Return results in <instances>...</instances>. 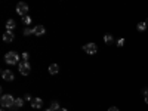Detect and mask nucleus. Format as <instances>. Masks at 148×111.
<instances>
[{
    "label": "nucleus",
    "instance_id": "obj_1",
    "mask_svg": "<svg viewBox=\"0 0 148 111\" xmlns=\"http://www.w3.org/2000/svg\"><path fill=\"white\" fill-rule=\"evenodd\" d=\"M14 102H15V98L12 95H9V93L2 95V99H0L2 108H14Z\"/></svg>",
    "mask_w": 148,
    "mask_h": 111
},
{
    "label": "nucleus",
    "instance_id": "obj_2",
    "mask_svg": "<svg viewBox=\"0 0 148 111\" xmlns=\"http://www.w3.org/2000/svg\"><path fill=\"white\" fill-rule=\"evenodd\" d=\"M5 62L9 64V65H15V64H19V55L14 51H10L5 55Z\"/></svg>",
    "mask_w": 148,
    "mask_h": 111
},
{
    "label": "nucleus",
    "instance_id": "obj_3",
    "mask_svg": "<svg viewBox=\"0 0 148 111\" xmlns=\"http://www.w3.org/2000/svg\"><path fill=\"white\" fill-rule=\"evenodd\" d=\"M18 67H19V73L22 74V76H28L30 71H31V65H30V62H25V61L19 62Z\"/></svg>",
    "mask_w": 148,
    "mask_h": 111
},
{
    "label": "nucleus",
    "instance_id": "obj_4",
    "mask_svg": "<svg viewBox=\"0 0 148 111\" xmlns=\"http://www.w3.org/2000/svg\"><path fill=\"white\" fill-rule=\"evenodd\" d=\"M27 12H28V5L27 3H24V2H19L16 5V14L21 15L22 18L24 16H27Z\"/></svg>",
    "mask_w": 148,
    "mask_h": 111
},
{
    "label": "nucleus",
    "instance_id": "obj_5",
    "mask_svg": "<svg viewBox=\"0 0 148 111\" xmlns=\"http://www.w3.org/2000/svg\"><path fill=\"white\" fill-rule=\"evenodd\" d=\"M83 51L86 53H89V55H95L98 52V46L95 43H88V45H84L83 46Z\"/></svg>",
    "mask_w": 148,
    "mask_h": 111
},
{
    "label": "nucleus",
    "instance_id": "obj_6",
    "mask_svg": "<svg viewBox=\"0 0 148 111\" xmlns=\"http://www.w3.org/2000/svg\"><path fill=\"white\" fill-rule=\"evenodd\" d=\"M2 77H3V80H6V82H12V80L15 79L14 73H12L10 70H2Z\"/></svg>",
    "mask_w": 148,
    "mask_h": 111
},
{
    "label": "nucleus",
    "instance_id": "obj_7",
    "mask_svg": "<svg viewBox=\"0 0 148 111\" xmlns=\"http://www.w3.org/2000/svg\"><path fill=\"white\" fill-rule=\"evenodd\" d=\"M31 107L36 108V110H39L43 107V99L42 98H33V101H31Z\"/></svg>",
    "mask_w": 148,
    "mask_h": 111
},
{
    "label": "nucleus",
    "instance_id": "obj_8",
    "mask_svg": "<svg viewBox=\"0 0 148 111\" xmlns=\"http://www.w3.org/2000/svg\"><path fill=\"white\" fill-rule=\"evenodd\" d=\"M45 33H46V28L43 25H36L33 28V34L34 36H45Z\"/></svg>",
    "mask_w": 148,
    "mask_h": 111
},
{
    "label": "nucleus",
    "instance_id": "obj_9",
    "mask_svg": "<svg viewBox=\"0 0 148 111\" xmlns=\"http://www.w3.org/2000/svg\"><path fill=\"white\" fill-rule=\"evenodd\" d=\"M14 39H15V34L12 33V31H6V33L3 34V42H6V43L14 42Z\"/></svg>",
    "mask_w": 148,
    "mask_h": 111
},
{
    "label": "nucleus",
    "instance_id": "obj_10",
    "mask_svg": "<svg viewBox=\"0 0 148 111\" xmlns=\"http://www.w3.org/2000/svg\"><path fill=\"white\" fill-rule=\"evenodd\" d=\"M49 73H51L52 76L58 74V73H59V65H58V64H51V65H49Z\"/></svg>",
    "mask_w": 148,
    "mask_h": 111
},
{
    "label": "nucleus",
    "instance_id": "obj_11",
    "mask_svg": "<svg viewBox=\"0 0 148 111\" xmlns=\"http://www.w3.org/2000/svg\"><path fill=\"white\" fill-rule=\"evenodd\" d=\"M15 27H16L15 21H14V19H8V22H6V30H8V31H14Z\"/></svg>",
    "mask_w": 148,
    "mask_h": 111
},
{
    "label": "nucleus",
    "instance_id": "obj_12",
    "mask_svg": "<svg viewBox=\"0 0 148 111\" xmlns=\"http://www.w3.org/2000/svg\"><path fill=\"white\" fill-rule=\"evenodd\" d=\"M104 42H105V45H113L114 43V37L111 34H105L104 36Z\"/></svg>",
    "mask_w": 148,
    "mask_h": 111
},
{
    "label": "nucleus",
    "instance_id": "obj_13",
    "mask_svg": "<svg viewBox=\"0 0 148 111\" xmlns=\"http://www.w3.org/2000/svg\"><path fill=\"white\" fill-rule=\"evenodd\" d=\"M24 105V99L22 98H15V102H14V108L16 110V108H21Z\"/></svg>",
    "mask_w": 148,
    "mask_h": 111
},
{
    "label": "nucleus",
    "instance_id": "obj_14",
    "mask_svg": "<svg viewBox=\"0 0 148 111\" xmlns=\"http://www.w3.org/2000/svg\"><path fill=\"white\" fill-rule=\"evenodd\" d=\"M147 27H148V25H147V22H139L138 25H136L138 31H145V30H147Z\"/></svg>",
    "mask_w": 148,
    "mask_h": 111
},
{
    "label": "nucleus",
    "instance_id": "obj_15",
    "mask_svg": "<svg viewBox=\"0 0 148 111\" xmlns=\"http://www.w3.org/2000/svg\"><path fill=\"white\" fill-rule=\"evenodd\" d=\"M49 108H51V110H53V111H59L61 108H59V104L58 102H52L51 104V107H49Z\"/></svg>",
    "mask_w": 148,
    "mask_h": 111
},
{
    "label": "nucleus",
    "instance_id": "obj_16",
    "mask_svg": "<svg viewBox=\"0 0 148 111\" xmlns=\"http://www.w3.org/2000/svg\"><path fill=\"white\" fill-rule=\"evenodd\" d=\"M22 21H24V24H25V25H28V24H31V18L27 15V16H24L22 18Z\"/></svg>",
    "mask_w": 148,
    "mask_h": 111
},
{
    "label": "nucleus",
    "instance_id": "obj_17",
    "mask_svg": "<svg viewBox=\"0 0 148 111\" xmlns=\"http://www.w3.org/2000/svg\"><path fill=\"white\" fill-rule=\"evenodd\" d=\"M33 34V28H25L24 30V36H31Z\"/></svg>",
    "mask_w": 148,
    "mask_h": 111
},
{
    "label": "nucleus",
    "instance_id": "obj_18",
    "mask_svg": "<svg viewBox=\"0 0 148 111\" xmlns=\"http://www.w3.org/2000/svg\"><path fill=\"white\" fill-rule=\"evenodd\" d=\"M24 101H30V102H31V101H33V98H31V95H30V93H27V95H24Z\"/></svg>",
    "mask_w": 148,
    "mask_h": 111
},
{
    "label": "nucleus",
    "instance_id": "obj_19",
    "mask_svg": "<svg viewBox=\"0 0 148 111\" xmlns=\"http://www.w3.org/2000/svg\"><path fill=\"white\" fill-rule=\"evenodd\" d=\"M123 45H125V39H119V40H117V46H120V47H121Z\"/></svg>",
    "mask_w": 148,
    "mask_h": 111
},
{
    "label": "nucleus",
    "instance_id": "obj_20",
    "mask_svg": "<svg viewBox=\"0 0 148 111\" xmlns=\"http://www.w3.org/2000/svg\"><path fill=\"white\" fill-rule=\"evenodd\" d=\"M22 59L25 61V62H28V53H27V52H24V53H22Z\"/></svg>",
    "mask_w": 148,
    "mask_h": 111
},
{
    "label": "nucleus",
    "instance_id": "obj_21",
    "mask_svg": "<svg viewBox=\"0 0 148 111\" xmlns=\"http://www.w3.org/2000/svg\"><path fill=\"white\" fill-rule=\"evenodd\" d=\"M108 111H120V110H119L117 107H110V108H108Z\"/></svg>",
    "mask_w": 148,
    "mask_h": 111
},
{
    "label": "nucleus",
    "instance_id": "obj_22",
    "mask_svg": "<svg viewBox=\"0 0 148 111\" xmlns=\"http://www.w3.org/2000/svg\"><path fill=\"white\" fill-rule=\"evenodd\" d=\"M142 93H144V96H147V95H148V89H144Z\"/></svg>",
    "mask_w": 148,
    "mask_h": 111
},
{
    "label": "nucleus",
    "instance_id": "obj_23",
    "mask_svg": "<svg viewBox=\"0 0 148 111\" xmlns=\"http://www.w3.org/2000/svg\"><path fill=\"white\" fill-rule=\"evenodd\" d=\"M145 104H147V105H148V95H147V96H145Z\"/></svg>",
    "mask_w": 148,
    "mask_h": 111
},
{
    "label": "nucleus",
    "instance_id": "obj_24",
    "mask_svg": "<svg viewBox=\"0 0 148 111\" xmlns=\"http://www.w3.org/2000/svg\"><path fill=\"white\" fill-rule=\"evenodd\" d=\"M59 111H68V110H65V108H61Z\"/></svg>",
    "mask_w": 148,
    "mask_h": 111
},
{
    "label": "nucleus",
    "instance_id": "obj_25",
    "mask_svg": "<svg viewBox=\"0 0 148 111\" xmlns=\"http://www.w3.org/2000/svg\"><path fill=\"white\" fill-rule=\"evenodd\" d=\"M45 111H53V110H51V108H47V110H45Z\"/></svg>",
    "mask_w": 148,
    "mask_h": 111
},
{
    "label": "nucleus",
    "instance_id": "obj_26",
    "mask_svg": "<svg viewBox=\"0 0 148 111\" xmlns=\"http://www.w3.org/2000/svg\"><path fill=\"white\" fill-rule=\"evenodd\" d=\"M2 111H6V108H2Z\"/></svg>",
    "mask_w": 148,
    "mask_h": 111
},
{
    "label": "nucleus",
    "instance_id": "obj_27",
    "mask_svg": "<svg viewBox=\"0 0 148 111\" xmlns=\"http://www.w3.org/2000/svg\"><path fill=\"white\" fill-rule=\"evenodd\" d=\"M147 25H148V19H147Z\"/></svg>",
    "mask_w": 148,
    "mask_h": 111
}]
</instances>
